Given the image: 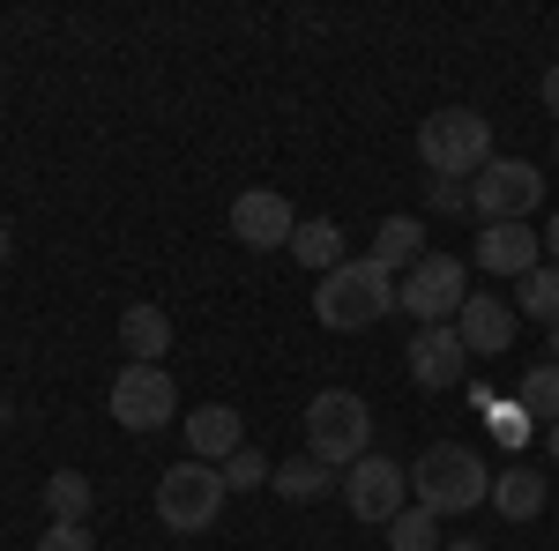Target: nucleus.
I'll list each match as a JSON object with an SVG mask.
<instances>
[{"mask_svg": "<svg viewBox=\"0 0 559 551\" xmlns=\"http://www.w3.org/2000/svg\"><path fill=\"white\" fill-rule=\"evenodd\" d=\"M545 261H559V209H552V224H545Z\"/></svg>", "mask_w": 559, "mask_h": 551, "instance_id": "nucleus-29", "label": "nucleus"}, {"mask_svg": "<svg viewBox=\"0 0 559 551\" xmlns=\"http://www.w3.org/2000/svg\"><path fill=\"white\" fill-rule=\"evenodd\" d=\"M411 492H418V507H432V514H471V507L492 500V469H485V455L463 447V440H432L426 455L411 463Z\"/></svg>", "mask_w": 559, "mask_h": 551, "instance_id": "nucleus-2", "label": "nucleus"}, {"mask_svg": "<svg viewBox=\"0 0 559 551\" xmlns=\"http://www.w3.org/2000/svg\"><path fill=\"white\" fill-rule=\"evenodd\" d=\"M292 231H299V209L276 194V187H247L239 202H231V239L239 247H254V254H292Z\"/></svg>", "mask_w": 559, "mask_h": 551, "instance_id": "nucleus-10", "label": "nucleus"}, {"mask_svg": "<svg viewBox=\"0 0 559 551\" xmlns=\"http://www.w3.org/2000/svg\"><path fill=\"white\" fill-rule=\"evenodd\" d=\"M120 350H128V366H157L173 350V313L165 306H128L120 313Z\"/></svg>", "mask_w": 559, "mask_h": 551, "instance_id": "nucleus-15", "label": "nucleus"}, {"mask_svg": "<svg viewBox=\"0 0 559 551\" xmlns=\"http://www.w3.org/2000/svg\"><path fill=\"white\" fill-rule=\"evenodd\" d=\"M388 313H395V276H388L373 254L329 268L321 291H313V321L336 328V336H358V328H373V321H388Z\"/></svg>", "mask_w": 559, "mask_h": 551, "instance_id": "nucleus-1", "label": "nucleus"}, {"mask_svg": "<svg viewBox=\"0 0 559 551\" xmlns=\"http://www.w3.org/2000/svg\"><path fill=\"white\" fill-rule=\"evenodd\" d=\"M485 424H492V432H500V440H522V432H530V418H522L515 403H508V410H500V403H492V410H485Z\"/></svg>", "mask_w": 559, "mask_h": 551, "instance_id": "nucleus-27", "label": "nucleus"}, {"mask_svg": "<svg viewBox=\"0 0 559 551\" xmlns=\"http://www.w3.org/2000/svg\"><path fill=\"white\" fill-rule=\"evenodd\" d=\"M448 551H485V544H477V537H455V544H448Z\"/></svg>", "mask_w": 559, "mask_h": 551, "instance_id": "nucleus-30", "label": "nucleus"}, {"mask_svg": "<svg viewBox=\"0 0 559 551\" xmlns=\"http://www.w3.org/2000/svg\"><path fill=\"white\" fill-rule=\"evenodd\" d=\"M388 551H440V514L432 507H403L388 522Z\"/></svg>", "mask_w": 559, "mask_h": 551, "instance_id": "nucleus-23", "label": "nucleus"}, {"mask_svg": "<svg viewBox=\"0 0 559 551\" xmlns=\"http://www.w3.org/2000/svg\"><path fill=\"white\" fill-rule=\"evenodd\" d=\"M515 328H522L515 298H463V313H455V336L471 358H500L515 343Z\"/></svg>", "mask_w": 559, "mask_h": 551, "instance_id": "nucleus-13", "label": "nucleus"}, {"mask_svg": "<svg viewBox=\"0 0 559 551\" xmlns=\"http://www.w3.org/2000/svg\"><path fill=\"white\" fill-rule=\"evenodd\" d=\"M344 507L358 514V522H395V514L411 507V469L388 463V455H358V463L344 469Z\"/></svg>", "mask_w": 559, "mask_h": 551, "instance_id": "nucleus-9", "label": "nucleus"}, {"mask_svg": "<svg viewBox=\"0 0 559 551\" xmlns=\"http://www.w3.org/2000/svg\"><path fill=\"white\" fill-rule=\"evenodd\" d=\"M545 112H552V120H559V60H552V68H545Z\"/></svg>", "mask_w": 559, "mask_h": 551, "instance_id": "nucleus-28", "label": "nucleus"}, {"mask_svg": "<svg viewBox=\"0 0 559 551\" xmlns=\"http://www.w3.org/2000/svg\"><path fill=\"white\" fill-rule=\"evenodd\" d=\"M269 484H276V500L306 507V500H321V492H329L336 477H329V469L313 463V455H299V463H276V477H269Z\"/></svg>", "mask_w": 559, "mask_h": 551, "instance_id": "nucleus-21", "label": "nucleus"}, {"mask_svg": "<svg viewBox=\"0 0 559 551\" xmlns=\"http://www.w3.org/2000/svg\"><path fill=\"white\" fill-rule=\"evenodd\" d=\"M515 410H522V418H537L545 432L559 424V366H552V358L522 366V381H515Z\"/></svg>", "mask_w": 559, "mask_h": 551, "instance_id": "nucleus-18", "label": "nucleus"}, {"mask_svg": "<svg viewBox=\"0 0 559 551\" xmlns=\"http://www.w3.org/2000/svg\"><path fill=\"white\" fill-rule=\"evenodd\" d=\"M418 157H426L432 179H477V171L492 165V128H485V112L471 105H440L418 120Z\"/></svg>", "mask_w": 559, "mask_h": 551, "instance_id": "nucleus-4", "label": "nucleus"}, {"mask_svg": "<svg viewBox=\"0 0 559 551\" xmlns=\"http://www.w3.org/2000/svg\"><path fill=\"white\" fill-rule=\"evenodd\" d=\"M545 202V171L530 157H492V165L471 179V209L485 224H530V209Z\"/></svg>", "mask_w": 559, "mask_h": 551, "instance_id": "nucleus-7", "label": "nucleus"}, {"mask_svg": "<svg viewBox=\"0 0 559 551\" xmlns=\"http://www.w3.org/2000/svg\"><path fill=\"white\" fill-rule=\"evenodd\" d=\"M432 247H426V224L418 216H381V231H373V261H381L388 276L395 268H418Z\"/></svg>", "mask_w": 559, "mask_h": 551, "instance_id": "nucleus-17", "label": "nucleus"}, {"mask_svg": "<svg viewBox=\"0 0 559 551\" xmlns=\"http://www.w3.org/2000/svg\"><path fill=\"white\" fill-rule=\"evenodd\" d=\"M306 455L321 469H350L358 455H373V410L350 387H321L306 403Z\"/></svg>", "mask_w": 559, "mask_h": 551, "instance_id": "nucleus-3", "label": "nucleus"}, {"mask_svg": "<svg viewBox=\"0 0 559 551\" xmlns=\"http://www.w3.org/2000/svg\"><path fill=\"white\" fill-rule=\"evenodd\" d=\"M515 313L522 321H545V328L559 321V261H537V268L515 284Z\"/></svg>", "mask_w": 559, "mask_h": 551, "instance_id": "nucleus-20", "label": "nucleus"}, {"mask_svg": "<svg viewBox=\"0 0 559 551\" xmlns=\"http://www.w3.org/2000/svg\"><path fill=\"white\" fill-rule=\"evenodd\" d=\"M187 424V447H194V463H231V455H239V447H247V418H239V410H231V403H202V410H194V418H179Z\"/></svg>", "mask_w": 559, "mask_h": 551, "instance_id": "nucleus-14", "label": "nucleus"}, {"mask_svg": "<svg viewBox=\"0 0 559 551\" xmlns=\"http://www.w3.org/2000/svg\"><path fill=\"white\" fill-rule=\"evenodd\" d=\"M552 366H559V321H552Z\"/></svg>", "mask_w": 559, "mask_h": 551, "instance_id": "nucleus-33", "label": "nucleus"}, {"mask_svg": "<svg viewBox=\"0 0 559 551\" xmlns=\"http://www.w3.org/2000/svg\"><path fill=\"white\" fill-rule=\"evenodd\" d=\"M426 202L440 216H463L471 209V179H426Z\"/></svg>", "mask_w": 559, "mask_h": 551, "instance_id": "nucleus-25", "label": "nucleus"}, {"mask_svg": "<svg viewBox=\"0 0 559 551\" xmlns=\"http://www.w3.org/2000/svg\"><path fill=\"white\" fill-rule=\"evenodd\" d=\"M0 424H8V403H0Z\"/></svg>", "mask_w": 559, "mask_h": 551, "instance_id": "nucleus-34", "label": "nucleus"}, {"mask_svg": "<svg viewBox=\"0 0 559 551\" xmlns=\"http://www.w3.org/2000/svg\"><path fill=\"white\" fill-rule=\"evenodd\" d=\"M485 507H500V522H537V514H545V469L508 463L492 477V500H485Z\"/></svg>", "mask_w": 559, "mask_h": 551, "instance_id": "nucleus-16", "label": "nucleus"}, {"mask_svg": "<svg viewBox=\"0 0 559 551\" xmlns=\"http://www.w3.org/2000/svg\"><path fill=\"white\" fill-rule=\"evenodd\" d=\"M0 268H8V224H0Z\"/></svg>", "mask_w": 559, "mask_h": 551, "instance_id": "nucleus-32", "label": "nucleus"}, {"mask_svg": "<svg viewBox=\"0 0 559 551\" xmlns=\"http://www.w3.org/2000/svg\"><path fill=\"white\" fill-rule=\"evenodd\" d=\"M224 500H231V492H224V469L194 463V455L157 477V522H165L173 537H202L216 514H224Z\"/></svg>", "mask_w": 559, "mask_h": 551, "instance_id": "nucleus-5", "label": "nucleus"}, {"mask_svg": "<svg viewBox=\"0 0 559 551\" xmlns=\"http://www.w3.org/2000/svg\"><path fill=\"white\" fill-rule=\"evenodd\" d=\"M269 477H276V469L261 463V447H239V455L224 463V492H261Z\"/></svg>", "mask_w": 559, "mask_h": 551, "instance_id": "nucleus-24", "label": "nucleus"}, {"mask_svg": "<svg viewBox=\"0 0 559 551\" xmlns=\"http://www.w3.org/2000/svg\"><path fill=\"white\" fill-rule=\"evenodd\" d=\"M45 507H52V522H90V477L83 469H52L45 477Z\"/></svg>", "mask_w": 559, "mask_h": 551, "instance_id": "nucleus-22", "label": "nucleus"}, {"mask_svg": "<svg viewBox=\"0 0 559 551\" xmlns=\"http://www.w3.org/2000/svg\"><path fill=\"white\" fill-rule=\"evenodd\" d=\"M463 298H471V268H463L455 254H426L418 268H403V284H395V306H403L418 328L455 321V313H463Z\"/></svg>", "mask_w": 559, "mask_h": 551, "instance_id": "nucleus-6", "label": "nucleus"}, {"mask_svg": "<svg viewBox=\"0 0 559 551\" xmlns=\"http://www.w3.org/2000/svg\"><path fill=\"white\" fill-rule=\"evenodd\" d=\"M105 403H112V418L128 424V432H142V440H150V432H165V424L179 418V387H173L165 366H120Z\"/></svg>", "mask_w": 559, "mask_h": 551, "instance_id": "nucleus-8", "label": "nucleus"}, {"mask_svg": "<svg viewBox=\"0 0 559 551\" xmlns=\"http://www.w3.org/2000/svg\"><path fill=\"white\" fill-rule=\"evenodd\" d=\"M537 261H545V231H530V224H485V231H477V268H485V276L522 284Z\"/></svg>", "mask_w": 559, "mask_h": 551, "instance_id": "nucleus-12", "label": "nucleus"}, {"mask_svg": "<svg viewBox=\"0 0 559 551\" xmlns=\"http://www.w3.org/2000/svg\"><path fill=\"white\" fill-rule=\"evenodd\" d=\"M545 447H552V463H559V424H552V432H545Z\"/></svg>", "mask_w": 559, "mask_h": 551, "instance_id": "nucleus-31", "label": "nucleus"}, {"mask_svg": "<svg viewBox=\"0 0 559 551\" xmlns=\"http://www.w3.org/2000/svg\"><path fill=\"white\" fill-rule=\"evenodd\" d=\"M38 551H97V537H90L83 522H52V529L38 537Z\"/></svg>", "mask_w": 559, "mask_h": 551, "instance_id": "nucleus-26", "label": "nucleus"}, {"mask_svg": "<svg viewBox=\"0 0 559 551\" xmlns=\"http://www.w3.org/2000/svg\"><path fill=\"white\" fill-rule=\"evenodd\" d=\"M403 366H411V381L426 387V395H448V387H463V373H471V350L455 336V321H440V328H418L411 336Z\"/></svg>", "mask_w": 559, "mask_h": 551, "instance_id": "nucleus-11", "label": "nucleus"}, {"mask_svg": "<svg viewBox=\"0 0 559 551\" xmlns=\"http://www.w3.org/2000/svg\"><path fill=\"white\" fill-rule=\"evenodd\" d=\"M292 254L306 261V268H313V276H329V268H344V231H336V224H329V216H306L299 231H292Z\"/></svg>", "mask_w": 559, "mask_h": 551, "instance_id": "nucleus-19", "label": "nucleus"}]
</instances>
